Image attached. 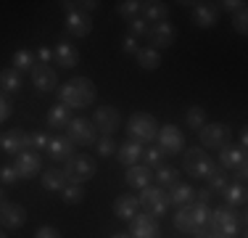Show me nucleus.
Instances as JSON below:
<instances>
[{"label": "nucleus", "mask_w": 248, "mask_h": 238, "mask_svg": "<svg viewBox=\"0 0 248 238\" xmlns=\"http://www.w3.org/2000/svg\"><path fill=\"white\" fill-rule=\"evenodd\" d=\"M246 146H248V135H246V130H243V133H240V146L238 148H243V151H246Z\"/></svg>", "instance_id": "nucleus-54"}, {"label": "nucleus", "mask_w": 248, "mask_h": 238, "mask_svg": "<svg viewBox=\"0 0 248 238\" xmlns=\"http://www.w3.org/2000/svg\"><path fill=\"white\" fill-rule=\"evenodd\" d=\"M243 225H246L243 214H238L230 206H219L209 214V230L217 238H238L243 233Z\"/></svg>", "instance_id": "nucleus-2"}, {"label": "nucleus", "mask_w": 248, "mask_h": 238, "mask_svg": "<svg viewBox=\"0 0 248 238\" xmlns=\"http://www.w3.org/2000/svg\"><path fill=\"white\" fill-rule=\"evenodd\" d=\"M98 153L100 156H111V153H116V143L111 140V135H103V138H98Z\"/></svg>", "instance_id": "nucleus-43"}, {"label": "nucleus", "mask_w": 248, "mask_h": 238, "mask_svg": "<svg viewBox=\"0 0 248 238\" xmlns=\"http://www.w3.org/2000/svg\"><path fill=\"white\" fill-rule=\"evenodd\" d=\"M34 238H63V236H61V230L53 228V225H43V228L34 233Z\"/></svg>", "instance_id": "nucleus-48"}, {"label": "nucleus", "mask_w": 248, "mask_h": 238, "mask_svg": "<svg viewBox=\"0 0 248 238\" xmlns=\"http://www.w3.org/2000/svg\"><path fill=\"white\" fill-rule=\"evenodd\" d=\"M129 29H132V37H135V40H138V37H143V34H148V24H145L143 19H140V16H138V19H132V21H129Z\"/></svg>", "instance_id": "nucleus-46"}, {"label": "nucleus", "mask_w": 248, "mask_h": 238, "mask_svg": "<svg viewBox=\"0 0 248 238\" xmlns=\"http://www.w3.org/2000/svg\"><path fill=\"white\" fill-rule=\"evenodd\" d=\"M21 82H24V80H21V74L14 67L0 71V90H3L5 95H8V93H19L21 90Z\"/></svg>", "instance_id": "nucleus-31"}, {"label": "nucleus", "mask_w": 248, "mask_h": 238, "mask_svg": "<svg viewBox=\"0 0 248 238\" xmlns=\"http://www.w3.org/2000/svg\"><path fill=\"white\" fill-rule=\"evenodd\" d=\"M167 16H169V5L161 3V0H148V3H143V8H140V19L145 24L148 21H153V24L167 21Z\"/></svg>", "instance_id": "nucleus-25"}, {"label": "nucleus", "mask_w": 248, "mask_h": 238, "mask_svg": "<svg viewBox=\"0 0 248 238\" xmlns=\"http://www.w3.org/2000/svg\"><path fill=\"white\" fill-rule=\"evenodd\" d=\"M232 24H235V32H238V34H246V32H248V11L240 8L238 14H235Z\"/></svg>", "instance_id": "nucleus-45"}, {"label": "nucleus", "mask_w": 248, "mask_h": 238, "mask_svg": "<svg viewBox=\"0 0 248 238\" xmlns=\"http://www.w3.org/2000/svg\"><path fill=\"white\" fill-rule=\"evenodd\" d=\"M140 8H143V3H140V0H122V3L116 5L119 16H124V19H129V21L140 16Z\"/></svg>", "instance_id": "nucleus-39"}, {"label": "nucleus", "mask_w": 248, "mask_h": 238, "mask_svg": "<svg viewBox=\"0 0 248 238\" xmlns=\"http://www.w3.org/2000/svg\"><path fill=\"white\" fill-rule=\"evenodd\" d=\"M90 122H93V127H95L100 135H111V133L119 130L122 117H119V111H116L114 106H98V109L93 111Z\"/></svg>", "instance_id": "nucleus-9"}, {"label": "nucleus", "mask_w": 248, "mask_h": 238, "mask_svg": "<svg viewBox=\"0 0 248 238\" xmlns=\"http://www.w3.org/2000/svg\"><path fill=\"white\" fill-rule=\"evenodd\" d=\"M0 143H3V138H0Z\"/></svg>", "instance_id": "nucleus-58"}, {"label": "nucleus", "mask_w": 248, "mask_h": 238, "mask_svg": "<svg viewBox=\"0 0 248 238\" xmlns=\"http://www.w3.org/2000/svg\"><path fill=\"white\" fill-rule=\"evenodd\" d=\"M48 135L43 133V130H37V133H29V151H43V148H48Z\"/></svg>", "instance_id": "nucleus-42"}, {"label": "nucleus", "mask_w": 248, "mask_h": 238, "mask_svg": "<svg viewBox=\"0 0 248 238\" xmlns=\"http://www.w3.org/2000/svg\"><path fill=\"white\" fill-rule=\"evenodd\" d=\"M29 74H32V85L37 93H53L58 87V74L50 64H37Z\"/></svg>", "instance_id": "nucleus-11"}, {"label": "nucleus", "mask_w": 248, "mask_h": 238, "mask_svg": "<svg viewBox=\"0 0 248 238\" xmlns=\"http://www.w3.org/2000/svg\"><path fill=\"white\" fill-rule=\"evenodd\" d=\"M16 170V175L21 177V180H29V177L40 175V156L37 151H21L19 156H14V164H11Z\"/></svg>", "instance_id": "nucleus-15"}, {"label": "nucleus", "mask_w": 248, "mask_h": 238, "mask_svg": "<svg viewBox=\"0 0 248 238\" xmlns=\"http://www.w3.org/2000/svg\"><path fill=\"white\" fill-rule=\"evenodd\" d=\"M193 236H196V238H217L214 233H211V230L209 228H203V230H198V233H193Z\"/></svg>", "instance_id": "nucleus-53"}, {"label": "nucleus", "mask_w": 248, "mask_h": 238, "mask_svg": "<svg viewBox=\"0 0 248 238\" xmlns=\"http://www.w3.org/2000/svg\"><path fill=\"white\" fill-rule=\"evenodd\" d=\"M138 201H140V206L145 209V214H151V217H164L169 209V196H167V190L164 188H158V186H148V188H143L140 190V196H138Z\"/></svg>", "instance_id": "nucleus-5"}, {"label": "nucleus", "mask_w": 248, "mask_h": 238, "mask_svg": "<svg viewBox=\"0 0 248 238\" xmlns=\"http://www.w3.org/2000/svg\"><path fill=\"white\" fill-rule=\"evenodd\" d=\"M66 29L74 37H87L93 32V19L90 14H82V11H69L66 14Z\"/></svg>", "instance_id": "nucleus-19"}, {"label": "nucleus", "mask_w": 248, "mask_h": 238, "mask_svg": "<svg viewBox=\"0 0 248 238\" xmlns=\"http://www.w3.org/2000/svg\"><path fill=\"white\" fill-rule=\"evenodd\" d=\"M206 180H209V190H211V193H222V190H224V186L230 183V175L222 170L219 164H217L214 170H211V175L206 177Z\"/></svg>", "instance_id": "nucleus-36"}, {"label": "nucleus", "mask_w": 248, "mask_h": 238, "mask_svg": "<svg viewBox=\"0 0 248 238\" xmlns=\"http://www.w3.org/2000/svg\"><path fill=\"white\" fill-rule=\"evenodd\" d=\"M224 196V206H230V209H238V206L246 204V183H227L222 190Z\"/></svg>", "instance_id": "nucleus-27"}, {"label": "nucleus", "mask_w": 248, "mask_h": 238, "mask_svg": "<svg viewBox=\"0 0 248 238\" xmlns=\"http://www.w3.org/2000/svg\"><path fill=\"white\" fill-rule=\"evenodd\" d=\"M34 58H37V64H50L53 61V48H37V53H34Z\"/></svg>", "instance_id": "nucleus-51"}, {"label": "nucleus", "mask_w": 248, "mask_h": 238, "mask_svg": "<svg viewBox=\"0 0 248 238\" xmlns=\"http://www.w3.org/2000/svg\"><path fill=\"white\" fill-rule=\"evenodd\" d=\"M143 156V146L138 140H124L122 146H116V159L124 164V167H135Z\"/></svg>", "instance_id": "nucleus-24"}, {"label": "nucleus", "mask_w": 248, "mask_h": 238, "mask_svg": "<svg viewBox=\"0 0 248 238\" xmlns=\"http://www.w3.org/2000/svg\"><path fill=\"white\" fill-rule=\"evenodd\" d=\"M185 122H187V127H190V130H201L206 124V111L201 109V106H190L187 114H185Z\"/></svg>", "instance_id": "nucleus-40"}, {"label": "nucleus", "mask_w": 248, "mask_h": 238, "mask_svg": "<svg viewBox=\"0 0 248 238\" xmlns=\"http://www.w3.org/2000/svg\"><path fill=\"white\" fill-rule=\"evenodd\" d=\"M198 138H201V146H206V148H222L232 138V130L224 122H211L198 130Z\"/></svg>", "instance_id": "nucleus-8"}, {"label": "nucleus", "mask_w": 248, "mask_h": 238, "mask_svg": "<svg viewBox=\"0 0 248 238\" xmlns=\"http://www.w3.org/2000/svg\"><path fill=\"white\" fill-rule=\"evenodd\" d=\"M8 117H11V101H8V95L0 90V124H3Z\"/></svg>", "instance_id": "nucleus-49"}, {"label": "nucleus", "mask_w": 248, "mask_h": 238, "mask_svg": "<svg viewBox=\"0 0 248 238\" xmlns=\"http://www.w3.org/2000/svg\"><path fill=\"white\" fill-rule=\"evenodd\" d=\"M174 228L180 233H196V225H193V217H190V209L187 206H180L174 214Z\"/></svg>", "instance_id": "nucleus-38"}, {"label": "nucleus", "mask_w": 248, "mask_h": 238, "mask_svg": "<svg viewBox=\"0 0 248 238\" xmlns=\"http://www.w3.org/2000/svg\"><path fill=\"white\" fill-rule=\"evenodd\" d=\"M3 201H5V193H3V190H0V204H3Z\"/></svg>", "instance_id": "nucleus-56"}, {"label": "nucleus", "mask_w": 248, "mask_h": 238, "mask_svg": "<svg viewBox=\"0 0 248 238\" xmlns=\"http://www.w3.org/2000/svg\"><path fill=\"white\" fill-rule=\"evenodd\" d=\"M127 133L132 135V140H138L140 146H143V143L156 140L158 122L151 114H145V111H138V114H132V117L127 119Z\"/></svg>", "instance_id": "nucleus-3"}, {"label": "nucleus", "mask_w": 248, "mask_h": 238, "mask_svg": "<svg viewBox=\"0 0 248 238\" xmlns=\"http://www.w3.org/2000/svg\"><path fill=\"white\" fill-rule=\"evenodd\" d=\"M124 180H127L129 188L135 190H143L151 186L153 180V170H148L145 164H135V167H127V175H124Z\"/></svg>", "instance_id": "nucleus-22"}, {"label": "nucleus", "mask_w": 248, "mask_h": 238, "mask_svg": "<svg viewBox=\"0 0 248 238\" xmlns=\"http://www.w3.org/2000/svg\"><path fill=\"white\" fill-rule=\"evenodd\" d=\"M53 64H56L58 69H72L79 64V53H77V48L72 43H58L53 48Z\"/></svg>", "instance_id": "nucleus-20"}, {"label": "nucleus", "mask_w": 248, "mask_h": 238, "mask_svg": "<svg viewBox=\"0 0 248 238\" xmlns=\"http://www.w3.org/2000/svg\"><path fill=\"white\" fill-rule=\"evenodd\" d=\"M129 238H158V220L151 214H135L129 220Z\"/></svg>", "instance_id": "nucleus-13"}, {"label": "nucleus", "mask_w": 248, "mask_h": 238, "mask_svg": "<svg viewBox=\"0 0 248 238\" xmlns=\"http://www.w3.org/2000/svg\"><path fill=\"white\" fill-rule=\"evenodd\" d=\"M56 93H58V103H63L66 109H87L98 98L95 82L87 80V77H72Z\"/></svg>", "instance_id": "nucleus-1"}, {"label": "nucleus", "mask_w": 248, "mask_h": 238, "mask_svg": "<svg viewBox=\"0 0 248 238\" xmlns=\"http://www.w3.org/2000/svg\"><path fill=\"white\" fill-rule=\"evenodd\" d=\"M187 209H190L193 225H196V233H198V230H203V228H209V214H211L209 204H198V201H193Z\"/></svg>", "instance_id": "nucleus-32"}, {"label": "nucleus", "mask_w": 248, "mask_h": 238, "mask_svg": "<svg viewBox=\"0 0 248 238\" xmlns=\"http://www.w3.org/2000/svg\"><path fill=\"white\" fill-rule=\"evenodd\" d=\"M153 180L158 183V188H172L180 183V170L174 167H158V172L153 175Z\"/></svg>", "instance_id": "nucleus-33"}, {"label": "nucleus", "mask_w": 248, "mask_h": 238, "mask_svg": "<svg viewBox=\"0 0 248 238\" xmlns=\"http://www.w3.org/2000/svg\"><path fill=\"white\" fill-rule=\"evenodd\" d=\"M63 175H66L69 183L85 186V183L95 175V162H93L90 156H85V153L72 156V159H66V162H63Z\"/></svg>", "instance_id": "nucleus-6"}, {"label": "nucleus", "mask_w": 248, "mask_h": 238, "mask_svg": "<svg viewBox=\"0 0 248 238\" xmlns=\"http://www.w3.org/2000/svg\"><path fill=\"white\" fill-rule=\"evenodd\" d=\"M0 148L8 156H19L21 151H29V133H24V130H11L3 138V143H0Z\"/></svg>", "instance_id": "nucleus-21"}, {"label": "nucleus", "mask_w": 248, "mask_h": 238, "mask_svg": "<svg viewBox=\"0 0 248 238\" xmlns=\"http://www.w3.org/2000/svg\"><path fill=\"white\" fill-rule=\"evenodd\" d=\"M0 238H8V236H5V233H0Z\"/></svg>", "instance_id": "nucleus-57"}, {"label": "nucleus", "mask_w": 248, "mask_h": 238, "mask_svg": "<svg viewBox=\"0 0 248 238\" xmlns=\"http://www.w3.org/2000/svg\"><path fill=\"white\" fill-rule=\"evenodd\" d=\"M43 188L45 190H56V193H61L63 188L69 186L66 175H63V170H56V167H50V170H43Z\"/></svg>", "instance_id": "nucleus-29"}, {"label": "nucleus", "mask_w": 248, "mask_h": 238, "mask_svg": "<svg viewBox=\"0 0 248 238\" xmlns=\"http://www.w3.org/2000/svg\"><path fill=\"white\" fill-rule=\"evenodd\" d=\"M217 8L227 11V14H238L240 8H246V3L243 0H224V3H217Z\"/></svg>", "instance_id": "nucleus-47"}, {"label": "nucleus", "mask_w": 248, "mask_h": 238, "mask_svg": "<svg viewBox=\"0 0 248 238\" xmlns=\"http://www.w3.org/2000/svg\"><path fill=\"white\" fill-rule=\"evenodd\" d=\"M148 43L153 51H158V48H169L177 40V29L172 27L169 21H158V24H153V27H148Z\"/></svg>", "instance_id": "nucleus-12"}, {"label": "nucleus", "mask_w": 248, "mask_h": 238, "mask_svg": "<svg viewBox=\"0 0 248 238\" xmlns=\"http://www.w3.org/2000/svg\"><path fill=\"white\" fill-rule=\"evenodd\" d=\"M190 14H193V21H196V27H201V29L214 27L217 19H219V8H217L214 3H193Z\"/></svg>", "instance_id": "nucleus-17"}, {"label": "nucleus", "mask_w": 248, "mask_h": 238, "mask_svg": "<svg viewBox=\"0 0 248 238\" xmlns=\"http://www.w3.org/2000/svg\"><path fill=\"white\" fill-rule=\"evenodd\" d=\"M34 67H37V58H34V53H29V51H16L14 53V69L19 71H32Z\"/></svg>", "instance_id": "nucleus-37"}, {"label": "nucleus", "mask_w": 248, "mask_h": 238, "mask_svg": "<svg viewBox=\"0 0 248 238\" xmlns=\"http://www.w3.org/2000/svg\"><path fill=\"white\" fill-rule=\"evenodd\" d=\"M135 58H138V67L143 71H156L161 67V53L153 51V48H140Z\"/></svg>", "instance_id": "nucleus-30"}, {"label": "nucleus", "mask_w": 248, "mask_h": 238, "mask_svg": "<svg viewBox=\"0 0 248 238\" xmlns=\"http://www.w3.org/2000/svg\"><path fill=\"white\" fill-rule=\"evenodd\" d=\"M138 209H140L138 196H127V193H124V196H119V199L114 201V214L119 220H127V222L138 214Z\"/></svg>", "instance_id": "nucleus-28"}, {"label": "nucleus", "mask_w": 248, "mask_h": 238, "mask_svg": "<svg viewBox=\"0 0 248 238\" xmlns=\"http://www.w3.org/2000/svg\"><path fill=\"white\" fill-rule=\"evenodd\" d=\"M66 138L74 143H79V146H95L98 143V130L93 127V122L90 119H85V117H74L72 122H69V127H66Z\"/></svg>", "instance_id": "nucleus-7"}, {"label": "nucleus", "mask_w": 248, "mask_h": 238, "mask_svg": "<svg viewBox=\"0 0 248 238\" xmlns=\"http://www.w3.org/2000/svg\"><path fill=\"white\" fill-rule=\"evenodd\" d=\"M48 156L53 159V162H66V159L74 156V143L66 138V135H53V138L48 140Z\"/></svg>", "instance_id": "nucleus-18"}, {"label": "nucleus", "mask_w": 248, "mask_h": 238, "mask_svg": "<svg viewBox=\"0 0 248 238\" xmlns=\"http://www.w3.org/2000/svg\"><path fill=\"white\" fill-rule=\"evenodd\" d=\"M169 206H190L193 201H196V190H193L190 183H177V186H172V190H169Z\"/></svg>", "instance_id": "nucleus-23"}, {"label": "nucleus", "mask_w": 248, "mask_h": 238, "mask_svg": "<svg viewBox=\"0 0 248 238\" xmlns=\"http://www.w3.org/2000/svg\"><path fill=\"white\" fill-rule=\"evenodd\" d=\"M196 199H198V204H209L211 190H209V188H201V190H196Z\"/></svg>", "instance_id": "nucleus-52"}, {"label": "nucleus", "mask_w": 248, "mask_h": 238, "mask_svg": "<svg viewBox=\"0 0 248 238\" xmlns=\"http://www.w3.org/2000/svg\"><path fill=\"white\" fill-rule=\"evenodd\" d=\"M85 186H77V183H69L66 188L61 190V199H63V204H69V206H77V204H82L85 201Z\"/></svg>", "instance_id": "nucleus-34"}, {"label": "nucleus", "mask_w": 248, "mask_h": 238, "mask_svg": "<svg viewBox=\"0 0 248 238\" xmlns=\"http://www.w3.org/2000/svg\"><path fill=\"white\" fill-rule=\"evenodd\" d=\"M69 122H72V109H66L63 103H56L53 109H48V117H45L48 130H66Z\"/></svg>", "instance_id": "nucleus-26"}, {"label": "nucleus", "mask_w": 248, "mask_h": 238, "mask_svg": "<svg viewBox=\"0 0 248 238\" xmlns=\"http://www.w3.org/2000/svg\"><path fill=\"white\" fill-rule=\"evenodd\" d=\"M16 180H19V175H16V170L11 164L0 167V183L3 186H16Z\"/></svg>", "instance_id": "nucleus-44"}, {"label": "nucleus", "mask_w": 248, "mask_h": 238, "mask_svg": "<svg viewBox=\"0 0 248 238\" xmlns=\"http://www.w3.org/2000/svg\"><path fill=\"white\" fill-rule=\"evenodd\" d=\"M122 51L129 53V56H138V51H140V48H138V40H135L132 34H127V37L122 40Z\"/></svg>", "instance_id": "nucleus-50"}, {"label": "nucleus", "mask_w": 248, "mask_h": 238, "mask_svg": "<svg viewBox=\"0 0 248 238\" xmlns=\"http://www.w3.org/2000/svg\"><path fill=\"white\" fill-rule=\"evenodd\" d=\"M158 148H161L164 153H180L182 148H185V135H182V130L177 127V124H164V127H158Z\"/></svg>", "instance_id": "nucleus-10"}, {"label": "nucleus", "mask_w": 248, "mask_h": 238, "mask_svg": "<svg viewBox=\"0 0 248 238\" xmlns=\"http://www.w3.org/2000/svg\"><path fill=\"white\" fill-rule=\"evenodd\" d=\"M111 238H129L127 233H116V236H111Z\"/></svg>", "instance_id": "nucleus-55"}, {"label": "nucleus", "mask_w": 248, "mask_h": 238, "mask_svg": "<svg viewBox=\"0 0 248 238\" xmlns=\"http://www.w3.org/2000/svg\"><path fill=\"white\" fill-rule=\"evenodd\" d=\"M63 8H66V14L69 11H82V14H90V11H95L98 8V0H63Z\"/></svg>", "instance_id": "nucleus-41"}, {"label": "nucleus", "mask_w": 248, "mask_h": 238, "mask_svg": "<svg viewBox=\"0 0 248 238\" xmlns=\"http://www.w3.org/2000/svg\"><path fill=\"white\" fill-rule=\"evenodd\" d=\"M24 222H27V209L21 204H14V201H3L0 204V225L3 228L19 230Z\"/></svg>", "instance_id": "nucleus-14"}, {"label": "nucleus", "mask_w": 248, "mask_h": 238, "mask_svg": "<svg viewBox=\"0 0 248 238\" xmlns=\"http://www.w3.org/2000/svg\"><path fill=\"white\" fill-rule=\"evenodd\" d=\"M164 156L167 153L161 151L158 146H148V148H143V164L148 167V170H158V167H164Z\"/></svg>", "instance_id": "nucleus-35"}, {"label": "nucleus", "mask_w": 248, "mask_h": 238, "mask_svg": "<svg viewBox=\"0 0 248 238\" xmlns=\"http://www.w3.org/2000/svg\"><path fill=\"white\" fill-rule=\"evenodd\" d=\"M182 167H185V172H190V177H209L211 170L217 167V162L203 151V148L196 146V148H187V151L182 153Z\"/></svg>", "instance_id": "nucleus-4"}, {"label": "nucleus", "mask_w": 248, "mask_h": 238, "mask_svg": "<svg viewBox=\"0 0 248 238\" xmlns=\"http://www.w3.org/2000/svg\"><path fill=\"white\" fill-rule=\"evenodd\" d=\"M219 167L224 172H238L240 167H246V151L238 146H222L219 148Z\"/></svg>", "instance_id": "nucleus-16"}]
</instances>
